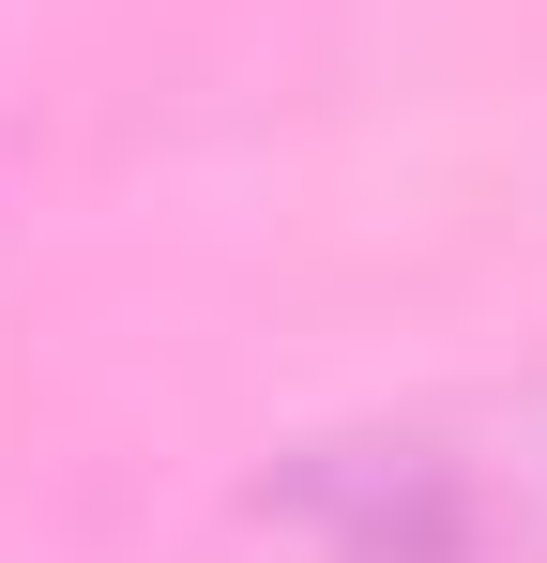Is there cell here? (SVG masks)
<instances>
[{
    "instance_id": "cell-1",
    "label": "cell",
    "mask_w": 547,
    "mask_h": 563,
    "mask_svg": "<svg viewBox=\"0 0 547 563\" xmlns=\"http://www.w3.org/2000/svg\"><path fill=\"white\" fill-rule=\"evenodd\" d=\"M213 563H547V366L289 442Z\"/></svg>"
}]
</instances>
